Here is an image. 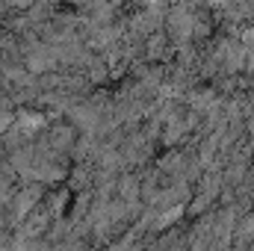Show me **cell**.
<instances>
[{
    "label": "cell",
    "mask_w": 254,
    "mask_h": 251,
    "mask_svg": "<svg viewBox=\"0 0 254 251\" xmlns=\"http://www.w3.org/2000/svg\"><path fill=\"white\" fill-rule=\"evenodd\" d=\"M68 189H71L74 195H80V192H92V189H95V166H92V163L71 166V175H68Z\"/></svg>",
    "instance_id": "cell-1"
},
{
    "label": "cell",
    "mask_w": 254,
    "mask_h": 251,
    "mask_svg": "<svg viewBox=\"0 0 254 251\" xmlns=\"http://www.w3.org/2000/svg\"><path fill=\"white\" fill-rule=\"evenodd\" d=\"M68 201H74V192H71L68 187H60L57 192H54V189H48V195H45L42 207L51 213V219H63L65 213H68Z\"/></svg>",
    "instance_id": "cell-2"
},
{
    "label": "cell",
    "mask_w": 254,
    "mask_h": 251,
    "mask_svg": "<svg viewBox=\"0 0 254 251\" xmlns=\"http://www.w3.org/2000/svg\"><path fill=\"white\" fill-rule=\"evenodd\" d=\"M116 198H122L127 204H139V201H142V178L133 175V172H122Z\"/></svg>",
    "instance_id": "cell-3"
},
{
    "label": "cell",
    "mask_w": 254,
    "mask_h": 251,
    "mask_svg": "<svg viewBox=\"0 0 254 251\" xmlns=\"http://www.w3.org/2000/svg\"><path fill=\"white\" fill-rule=\"evenodd\" d=\"M166 27H169V33H172L175 39H184V36L190 33V21L184 18V9H175V12L169 15V21H166Z\"/></svg>",
    "instance_id": "cell-4"
},
{
    "label": "cell",
    "mask_w": 254,
    "mask_h": 251,
    "mask_svg": "<svg viewBox=\"0 0 254 251\" xmlns=\"http://www.w3.org/2000/svg\"><path fill=\"white\" fill-rule=\"evenodd\" d=\"M169 51H166V36L163 33H154L151 39H145V60H160Z\"/></svg>",
    "instance_id": "cell-5"
},
{
    "label": "cell",
    "mask_w": 254,
    "mask_h": 251,
    "mask_svg": "<svg viewBox=\"0 0 254 251\" xmlns=\"http://www.w3.org/2000/svg\"><path fill=\"white\" fill-rule=\"evenodd\" d=\"M18 125V113L15 110H0V139Z\"/></svg>",
    "instance_id": "cell-6"
},
{
    "label": "cell",
    "mask_w": 254,
    "mask_h": 251,
    "mask_svg": "<svg viewBox=\"0 0 254 251\" xmlns=\"http://www.w3.org/2000/svg\"><path fill=\"white\" fill-rule=\"evenodd\" d=\"M15 48H18V36H15V33H9L6 27H0V54L15 51Z\"/></svg>",
    "instance_id": "cell-7"
},
{
    "label": "cell",
    "mask_w": 254,
    "mask_h": 251,
    "mask_svg": "<svg viewBox=\"0 0 254 251\" xmlns=\"http://www.w3.org/2000/svg\"><path fill=\"white\" fill-rule=\"evenodd\" d=\"M181 133H184V125H181V122L175 119V122H169V125H166V133H163V142H166V145H175V139H178Z\"/></svg>",
    "instance_id": "cell-8"
},
{
    "label": "cell",
    "mask_w": 254,
    "mask_h": 251,
    "mask_svg": "<svg viewBox=\"0 0 254 251\" xmlns=\"http://www.w3.org/2000/svg\"><path fill=\"white\" fill-rule=\"evenodd\" d=\"M57 251H89L86 243H65V246H57Z\"/></svg>",
    "instance_id": "cell-9"
}]
</instances>
